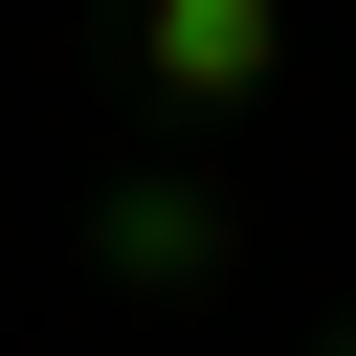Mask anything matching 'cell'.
<instances>
[{"label": "cell", "instance_id": "obj_1", "mask_svg": "<svg viewBox=\"0 0 356 356\" xmlns=\"http://www.w3.org/2000/svg\"><path fill=\"white\" fill-rule=\"evenodd\" d=\"M156 67H178V89H222V67H245V0H178V22H156Z\"/></svg>", "mask_w": 356, "mask_h": 356}]
</instances>
